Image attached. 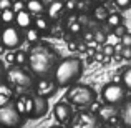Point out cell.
<instances>
[{
	"mask_svg": "<svg viewBox=\"0 0 131 128\" xmlns=\"http://www.w3.org/2000/svg\"><path fill=\"white\" fill-rule=\"evenodd\" d=\"M60 55L51 45L37 42L30 47L28 50V62L27 67L28 70L35 75L37 78L40 77H51L57 68L58 62H60Z\"/></svg>",
	"mask_w": 131,
	"mask_h": 128,
	"instance_id": "cell-1",
	"label": "cell"
},
{
	"mask_svg": "<svg viewBox=\"0 0 131 128\" xmlns=\"http://www.w3.org/2000/svg\"><path fill=\"white\" fill-rule=\"evenodd\" d=\"M83 75V62L78 57H67L58 62L57 68L53 72V80L60 88H68V86L78 83L80 77Z\"/></svg>",
	"mask_w": 131,
	"mask_h": 128,
	"instance_id": "cell-2",
	"label": "cell"
},
{
	"mask_svg": "<svg viewBox=\"0 0 131 128\" xmlns=\"http://www.w3.org/2000/svg\"><path fill=\"white\" fill-rule=\"evenodd\" d=\"M67 100L73 106L83 110V108H90L93 103H96V93L90 85L75 83V85L68 86Z\"/></svg>",
	"mask_w": 131,
	"mask_h": 128,
	"instance_id": "cell-3",
	"label": "cell"
},
{
	"mask_svg": "<svg viewBox=\"0 0 131 128\" xmlns=\"http://www.w3.org/2000/svg\"><path fill=\"white\" fill-rule=\"evenodd\" d=\"M5 80L7 83H10L12 86H18V88H33L37 82V77L25 68L23 65H17L13 63L12 67H8L5 70Z\"/></svg>",
	"mask_w": 131,
	"mask_h": 128,
	"instance_id": "cell-4",
	"label": "cell"
},
{
	"mask_svg": "<svg viewBox=\"0 0 131 128\" xmlns=\"http://www.w3.org/2000/svg\"><path fill=\"white\" fill-rule=\"evenodd\" d=\"M27 116L18 110L15 102L0 103V128H22Z\"/></svg>",
	"mask_w": 131,
	"mask_h": 128,
	"instance_id": "cell-5",
	"label": "cell"
},
{
	"mask_svg": "<svg viewBox=\"0 0 131 128\" xmlns=\"http://www.w3.org/2000/svg\"><path fill=\"white\" fill-rule=\"evenodd\" d=\"M25 40V33L17 25H3L0 30V45L7 50H17Z\"/></svg>",
	"mask_w": 131,
	"mask_h": 128,
	"instance_id": "cell-6",
	"label": "cell"
},
{
	"mask_svg": "<svg viewBox=\"0 0 131 128\" xmlns=\"http://www.w3.org/2000/svg\"><path fill=\"white\" fill-rule=\"evenodd\" d=\"M106 125L100 120L96 113L90 112L88 108H83L73 115V118L68 123V128H105Z\"/></svg>",
	"mask_w": 131,
	"mask_h": 128,
	"instance_id": "cell-7",
	"label": "cell"
},
{
	"mask_svg": "<svg viewBox=\"0 0 131 128\" xmlns=\"http://www.w3.org/2000/svg\"><path fill=\"white\" fill-rule=\"evenodd\" d=\"M126 93L128 90L125 88L123 83H116V82H111V83H106L101 88V98L105 103H110V105H116L121 106L123 103L126 102Z\"/></svg>",
	"mask_w": 131,
	"mask_h": 128,
	"instance_id": "cell-8",
	"label": "cell"
},
{
	"mask_svg": "<svg viewBox=\"0 0 131 128\" xmlns=\"http://www.w3.org/2000/svg\"><path fill=\"white\" fill-rule=\"evenodd\" d=\"M57 88H60V86L57 85V82L53 80V77H40V78H37L35 85H33L35 95L45 96V98L53 96L55 93H57Z\"/></svg>",
	"mask_w": 131,
	"mask_h": 128,
	"instance_id": "cell-9",
	"label": "cell"
},
{
	"mask_svg": "<svg viewBox=\"0 0 131 128\" xmlns=\"http://www.w3.org/2000/svg\"><path fill=\"white\" fill-rule=\"evenodd\" d=\"M53 115L60 123H70V120L73 118V115H75L73 105H71L68 100H61V102H58L57 105H55Z\"/></svg>",
	"mask_w": 131,
	"mask_h": 128,
	"instance_id": "cell-10",
	"label": "cell"
},
{
	"mask_svg": "<svg viewBox=\"0 0 131 128\" xmlns=\"http://www.w3.org/2000/svg\"><path fill=\"white\" fill-rule=\"evenodd\" d=\"M96 115L100 116L105 125H111L116 120H119V106L116 105H110V103H105V105L100 106V110L96 112Z\"/></svg>",
	"mask_w": 131,
	"mask_h": 128,
	"instance_id": "cell-11",
	"label": "cell"
},
{
	"mask_svg": "<svg viewBox=\"0 0 131 128\" xmlns=\"http://www.w3.org/2000/svg\"><path fill=\"white\" fill-rule=\"evenodd\" d=\"M33 108H32V113H30L28 118L32 120H37V118H42L48 113V98L45 96H40V95H33Z\"/></svg>",
	"mask_w": 131,
	"mask_h": 128,
	"instance_id": "cell-12",
	"label": "cell"
},
{
	"mask_svg": "<svg viewBox=\"0 0 131 128\" xmlns=\"http://www.w3.org/2000/svg\"><path fill=\"white\" fill-rule=\"evenodd\" d=\"M63 12H65V2L63 0H53V2H50L47 5V15H48V18L53 22V20H58L61 15H63Z\"/></svg>",
	"mask_w": 131,
	"mask_h": 128,
	"instance_id": "cell-13",
	"label": "cell"
},
{
	"mask_svg": "<svg viewBox=\"0 0 131 128\" xmlns=\"http://www.w3.org/2000/svg\"><path fill=\"white\" fill-rule=\"evenodd\" d=\"M33 20H35V17L25 8V10H22V12H18L15 15V25L22 30H27V28H30V27H33Z\"/></svg>",
	"mask_w": 131,
	"mask_h": 128,
	"instance_id": "cell-14",
	"label": "cell"
},
{
	"mask_svg": "<svg viewBox=\"0 0 131 128\" xmlns=\"http://www.w3.org/2000/svg\"><path fill=\"white\" fill-rule=\"evenodd\" d=\"M25 8L32 13L33 17L43 15L47 12V3L43 0H25Z\"/></svg>",
	"mask_w": 131,
	"mask_h": 128,
	"instance_id": "cell-15",
	"label": "cell"
},
{
	"mask_svg": "<svg viewBox=\"0 0 131 128\" xmlns=\"http://www.w3.org/2000/svg\"><path fill=\"white\" fill-rule=\"evenodd\" d=\"M119 123L125 128H131V98L119 106Z\"/></svg>",
	"mask_w": 131,
	"mask_h": 128,
	"instance_id": "cell-16",
	"label": "cell"
},
{
	"mask_svg": "<svg viewBox=\"0 0 131 128\" xmlns=\"http://www.w3.org/2000/svg\"><path fill=\"white\" fill-rule=\"evenodd\" d=\"M33 27H35L42 35H45V33H48L50 28H51V20L48 18L47 13H43V15H37L35 20H33Z\"/></svg>",
	"mask_w": 131,
	"mask_h": 128,
	"instance_id": "cell-17",
	"label": "cell"
},
{
	"mask_svg": "<svg viewBox=\"0 0 131 128\" xmlns=\"http://www.w3.org/2000/svg\"><path fill=\"white\" fill-rule=\"evenodd\" d=\"M108 15H110V12L103 3H100V5H96L95 8H93V18L98 20V22H106Z\"/></svg>",
	"mask_w": 131,
	"mask_h": 128,
	"instance_id": "cell-18",
	"label": "cell"
},
{
	"mask_svg": "<svg viewBox=\"0 0 131 128\" xmlns=\"http://www.w3.org/2000/svg\"><path fill=\"white\" fill-rule=\"evenodd\" d=\"M15 15L13 8H7V10H0V20H2L3 25H12L15 23Z\"/></svg>",
	"mask_w": 131,
	"mask_h": 128,
	"instance_id": "cell-19",
	"label": "cell"
},
{
	"mask_svg": "<svg viewBox=\"0 0 131 128\" xmlns=\"http://www.w3.org/2000/svg\"><path fill=\"white\" fill-rule=\"evenodd\" d=\"M40 37H42V33H40L35 27H30V28L25 30V40H28L32 45L37 43V42H40Z\"/></svg>",
	"mask_w": 131,
	"mask_h": 128,
	"instance_id": "cell-20",
	"label": "cell"
},
{
	"mask_svg": "<svg viewBox=\"0 0 131 128\" xmlns=\"http://www.w3.org/2000/svg\"><path fill=\"white\" fill-rule=\"evenodd\" d=\"M106 23H108V27L113 30L115 27H118V25L123 23V17L119 15V13H110L108 18H106Z\"/></svg>",
	"mask_w": 131,
	"mask_h": 128,
	"instance_id": "cell-21",
	"label": "cell"
},
{
	"mask_svg": "<svg viewBox=\"0 0 131 128\" xmlns=\"http://www.w3.org/2000/svg\"><path fill=\"white\" fill-rule=\"evenodd\" d=\"M13 62H15L17 65H23V67H25L27 62H28V52H23V50L15 52V60Z\"/></svg>",
	"mask_w": 131,
	"mask_h": 128,
	"instance_id": "cell-22",
	"label": "cell"
},
{
	"mask_svg": "<svg viewBox=\"0 0 131 128\" xmlns=\"http://www.w3.org/2000/svg\"><path fill=\"white\" fill-rule=\"evenodd\" d=\"M121 83L125 85V88L128 90V92H131V67H128L121 73Z\"/></svg>",
	"mask_w": 131,
	"mask_h": 128,
	"instance_id": "cell-23",
	"label": "cell"
},
{
	"mask_svg": "<svg viewBox=\"0 0 131 128\" xmlns=\"http://www.w3.org/2000/svg\"><path fill=\"white\" fill-rule=\"evenodd\" d=\"M68 32H70L71 35H80V33H81V23L80 22L68 23Z\"/></svg>",
	"mask_w": 131,
	"mask_h": 128,
	"instance_id": "cell-24",
	"label": "cell"
},
{
	"mask_svg": "<svg viewBox=\"0 0 131 128\" xmlns=\"http://www.w3.org/2000/svg\"><path fill=\"white\" fill-rule=\"evenodd\" d=\"M13 12L18 13L22 12V10H25V0H13V5H12Z\"/></svg>",
	"mask_w": 131,
	"mask_h": 128,
	"instance_id": "cell-25",
	"label": "cell"
},
{
	"mask_svg": "<svg viewBox=\"0 0 131 128\" xmlns=\"http://www.w3.org/2000/svg\"><path fill=\"white\" fill-rule=\"evenodd\" d=\"M128 32V28H126L125 25H118V27H115V28H113V33H115V37H118V38H121L123 35H125V33Z\"/></svg>",
	"mask_w": 131,
	"mask_h": 128,
	"instance_id": "cell-26",
	"label": "cell"
},
{
	"mask_svg": "<svg viewBox=\"0 0 131 128\" xmlns=\"http://www.w3.org/2000/svg\"><path fill=\"white\" fill-rule=\"evenodd\" d=\"M95 42L96 43H105L106 42V33L103 30H95Z\"/></svg>",
	"mask_w": 131,
	"mask_h": 128,
	"instance_id": "cell-27",
	"label": "cell"
},
{
	"mask_svg": "<svg viewBox=\"0 0 131 128\" xmlns=\"http://www.w3.org/2000/svg\"><path fill=\"white\" fill-rule=\"evenodd\" d=\"M113 2H115V5L118 7V8H121V10H126V8L131 7V0H113Z\"/></svg>",
	"mask_w": 131,
	"mask_h": 128,
	"instance_id": "cell-28",
	"label": "cell"
},
{
	"mask_svg": "<svg viewBox=\"0 0 131 128\" xmlns=\"http://www.w3.org/2000/svg\"><path fill=\"white\" fill-rule=\"evenodd\" d=\"M119 42H121L123 47H131V33H129V32H126L125 35L119 38Z\"/></svg>",
	"mask_w": 131,
	"mask_h": 128,
	"instance_id": "cell-29",
	"label": "cell"
},
{
	"mask_svg": "<svg viewBox=\"0 0 131 128\" xmlns=\"http://www.w3.org/2000/svg\"><path fill=\"white\" fill-rule=\"evenodd\" d=\"M77 5H78V0H68V2H65V8H68L70 12H75Z\"/></svg>",
	"mask_w": 131,
	"mask_h": 128,
	"instance_id": "cell-30",
	"label": "cell"
},
{
	"mask_svg": "<svg viewBox=\"0 0 131 128\" xmlns=\"http://www.w3.org/2000/svg\"><path fill=\"white\" fill-rule=\"evenodd\" d=\"M119 55H121L123 58H126V60H131V47H123Z\"/></svg>",
	"mask_w": 131,
	"mask_h": 128,
	"instance_id": "cell-31",
	"label": "cell"
},
{
	"mask_svg": "<svg viewBox=\"0 0 131 128\" xmlns=\"http://www.w3.org/2000/svg\"><path fill=\"white\" fill-rule=\"evenodd\" d=\"M12 5H13V0H0V10L12 8Z\"/></svg>",
	"mask_w": 131,
	"mask_h": 128,
	"instance_id": "cell-32",
	"label": "cell"
},
{
	"mask_svg": "<svg viewBox=\"0 0 131 128\" xmlns=\"http://www.w3.org/2000/svg\"><path fill=\"white\" fill-rule=\"evenodd\" d=\"M101 53H105V55H113L115 53V47H113V45H105V47H103V52Z\"/></svg>",
	"mask_w": 131,
	"mask_h": 128,
	"instance_id": "cell-33",
	"label": "cell"
},
{
	"mask_svg": "<svg viewBox=\"0 0 131 128\" xmlns=\"http://www.w3.org/2000/svg\"><path fill=\"white\" fill-rule=\"evenodd\" d=\"M5 65H3V62L0 60V80H3V78H5Z\"/></svg>",
	"mask_w": 131,
	"mask_h": 128,
	"instance_id": "cell-34",
	"label": "cell"
},
{
	"mask_svg": "<svg viewBox=\"0 0 131 128\" xmlns=\"http://www.w3.org/2000/svg\"><path fill=\"white\" fill-rule=\"evenodd\" d=\"M105 128H125V126H123L121 123H119V125H115V123H111V125H106Z\"/></svg>",
	"mask_w": 131,
	"mask_h": 128,
	"instance_id": "cell-35",
	"label": "cell"
},
{
	"mask_svg": "<svg viewBox=\"0 0 131 128\" xmlns=\"http://www.w3.org/2000/svg\"><path fill=\"white\" fill-rule=\"evenodd\" d=\"M50 128H65V126H61V125H53V126H50Z\"/></svg>",
	"mask_w": 131,
	"mask_h": 128,
	"instance_id": "cell-36",
	"label": "cell"
},
{
	"mask_svg": "<svg viewBox=\"0 0 131 128\" xmlns=\"http://www.w3.org/2000/svg\"><path fill=\"white\" fill-rule=\"evenodd\" d=\"M2 25H3V23H2V20H0V30H2Z\"/></svg>",
	"mask_w": 131,
	"mask_h": 128,
	"instance_id": "cell-37",
	"label": "cell"
},
{
	"mask_svg": "<svg viewBox=\"0 0 131 128\" xmlns=\"http://www.w3.org/2000/svg\"><path fill=\"white\" fill-rule=\"evenodd\" d=\"M96 2H100V3H103V2H105V0H96Z\"/></svg>",
	"mask_w": 131,
	"mask_h": 128,
	"instance_id": "cell-38",
	"label": "cell"
}]
</instances>
